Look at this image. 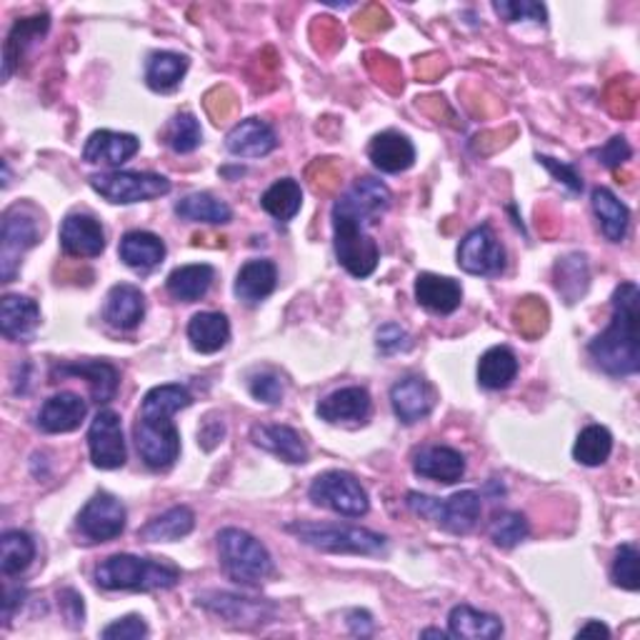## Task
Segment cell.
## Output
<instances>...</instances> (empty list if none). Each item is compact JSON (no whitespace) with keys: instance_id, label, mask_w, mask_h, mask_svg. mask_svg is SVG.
<instances>
[{"instance_id":"cell-51","label":"cell","mask_w":640,"mask_h":640,"mask_svg":"<svg viewBox=\"0 0 640 640\" xmlns=\"http://www.w3.org/2000/svg\"><path fill=\"white\" fill-rule=\"evenodd\" d=\"M538 160L550 170V173H553L560 180V183L570 188V193H580V190H583V178L578 176L576 166L560 163V160L548 158V156H538Z\"/></svg>"},{"instance_id":"cell-49","label":"cell","mask_w":640,"mask_h":640,"mask_svg":"<svg viewBox=\"0 0 640 640\" xmlns=\"http://www.w3.org/2000/svg\"><path fill=\"white\" fill-rule=\"evenodd\" d=\"M413 346V340L406 333L403 328L396 326V323H388L378 330V348L380 353L386 356H393V353H403V350H410Z\"/></svg>"},{"instance_id":"cell-14","label":"cell","mask_w":640,"mask_h":640,"mask_svg":"<svg viewBox=\"0 0 640 640\" xmlns=\"http://www.w3.org/2000/svg\"><path fill=\"white\" fill-rule=\"evenodd\" d=\"M390 406L393 413L406 426H416L430 416L436 406V390L420 376H406L390 388Z\"/></svg>"},{"instance_id":"cell-32","label":"cell","mask_w":640,"mask_h":640,"mask_svg":"<svg viewBox=\"0 0 640 640\" xmlns=\"http://www.w3.org/2000/svg\"><path fill=\"white\" fill-rule=\"evenodd\" d=\"M196 528V513L188 506H176L166 510L163 516H158L153 520L138 530V538L146 540V543H173L190 536V530Z\"/></svg>"},{"instance_id":"cell-25","label":"cell","mask_w":640,"mask_h":640,"mask_svg":"<svg viewBox=\"0 0 640 640\" xmlns=\"http://www.w3.org/2000/svg\"><path fill=\"white\" fill-rule=\"evenodd\" d=\"M368 158L383 173H403L416 163V148L398 130H383L368 146Z\"/></svg>"},{"instance_id":"cell-31","label":"cell","mask_w":640,"mask_h":640,"mask_svg":"<svg viewBox=\"0 0 640 640\" xmlns=\"http://www.w3.org/2000/svg\"><path fill=\"white\" fill-rule=\"evenodd\" d=\"M188 340L193 350L203 356H213L223 350L230 340V323L223 313L216 310H203L196 313L188 323Z\"/></svg>"},{"instance_id":"cell-53","label":"cell","mask_w":640,"mask_h":640,"mask_svg":"<svg viewBox=\"0 0 640 640\" xmlns=\"http://www.w3.org/2000/svg\"><path fill=\"white\" fill-rule=\"evenodd\" d=\"M348 628H350V633L353 636H360V638H366L373 633V616L368 613V610H350L348 613Z\"/></svg>"},{"instance_id":"cell-16","label":"cell","mask_w":640,"mask_h":640,"mask_svg":"<svg viewBox=\"0 0 640 640\" xmlns=\"http://www.w3.org/2000/svg\"><path fill=\"white\" fill-rule=\"evenodd\" d=\"M198 606H203L210 613L226 618L236 626H258L273 616V606L260 603L253 598H240L230 593H206L198 596Z\"/></svg>"},{"instance_id":"cell-56","label":"cell","mask_w":640,"mask_h":640,"mask_svg":"<svg viewBox=\"0 0 640 640\" xmlns=\"http://www.w3.org/2000/svg\"><path fill=\"white\" fill-rule=\"evenodd\" d=\"M586 636H603L610 638V628L606 623H600V620H590L583 628L578 630V638H586Z\"/></svg>"},{"instance_id":"cell-8","label":"cell","mask_w":640,"mask_h":640,"mask_svg":"<svg viewBox=\"0 0 640 640\" xmlns=\"http://www.w3.org/2000/svg\"><path fill=\"white\" fill-rule=\"evenodd\" d=\"M100 198L116 206L143 203L170 193V180L158 173H136V170H113V173H100L90 178Z\"/></svg>"},{"instance_id":"cell-48","label":"cell","mask_w":640,"mask_h":640,"mask_svg":"<svg viewBox=\"0 0 640 640\" xmlns=\"http://www.w3.org/2000/svg\"><path fill=\"white\" fill-rule=\"evenodd\" d=\"M148 636V623L140 616L118 618L113 623L100 630V638L106 640H140Z\"/></svg>"},{"instance_id":"cell-34","label":"cell","mask_w":640,"mask_h":640,"mask_svg":"<svg viewBox=\"0 0 640 640\" xmlns=\"http://www.w3.org/2000/svg\"><path fill=\"white\" fill-rule=\"evenodd\" d=\"M216 280V268L208 263H193V266H180L173 273L168 276L166 288L168 293L176 300H183V303H196V300L203 298L210 286Z\"/></svg>"},{"instance_id":"cell-38","label":"cell","mask_w":640,"mask_h":640,"mask_svg":"<svg viewBox=\"0 0 640 640\" xmlns=\"http://www.w3.org/2000/svg\"><path fill=\"white\" fill-rule=\"evenodd\" d=\"M48 28H50V18L46 13L36 16V18L18 20V23L13 26V30L8 33V40H6V46H3V80H8L10 73H13L16 66H18V60H20V56H23V50H26V46L30 43V40H36V38L43 36Z\"/></svg>"},{"instance_id":"cell-52","label":"cell","mask_w":640,"mask_h":640,"mask_svg":"<svg viewBox=\"0 0 640 640\" xmlns=\"http://www.w3.org/2000/svg\"><path fill=\"white\" fill-rule=\"evenodd\" d=\"M58 598H60V610H63L68 623L73 628L83 626L86 608H83V598H80V593H76L73 588H66V590H60Z\"/></svg>"},{"instance_id":"cell-57","label":"cell","mask_w":640,"mask_h":640,"mask_svg":"<svg viewBox=\"0 0 640 640\" xmlns=\"http://www.w3.org/2000/svg\"><path fill=\"white\" fill-rule=\"evenodd\" d=\"M420 638H448L446 630H438V628H426V630H420Z\"/></svg>"},{"instance_id":"cell-26","label":"cell","mask_w":640,"mask_h":640,"mask_svg":"<svg viewBox=\"0 0 640 640\" xmlns=\"http://www.w3.org/2000/svg\"><path fill=\"white\" fill-rule=\"evenodd\" d=\"M53 376H76L88 380L90 396H93L96 403H108V400H113L120 383L118 368L110 366L108 360H80V363L58 366L53 370Z\"/></svg>"},{"instance_id":"cell-13","label":"cell","mask_w":640,"mask_h":640,"mask_svg":"<svg viewBox=\"0 0 640 640\" xmlns=\"http://www.w3.org/2000/svg\"><path fill=\"white\" fill-rule=\"evenodd\" d=\"M126 506L116 496L100 490L78 513V530L93 543H108L126 530Z\"/></svg>"},{"instance_id":"cell-1","label":"cell","mask_w":640,"mask_h":640,"mask_svg":"<svg viewBox=\"0 0 640 640\" xmlns=\"http://www.w3.org/2000/svg\"><path fill=\"white\" fill-rule=\"evenodd\" d=\"M390 190L376 178H360L333 206V240L338 263L353 278H368L378 268L380 248L368 228L390 208Z\"/></svg>"},{"instance_id":"cell-23","label":"cell","mask_w":640,"mask_h":640,"mask_svg":"<svg viewBox=\"0 0 640 640\" xmlns=\"http://www.w3.org/2000/svg\"><path fill=\"white\" fill-rule=\"evenodd\" d=\"M88 416V403L76 393H58L38 410V428L43 433H70Z\"/></svg>"},{"instance_id":"cell-2","label":"cell","mask_w":640,"mask_h":640,"mask_svg":"<svg viewBox=\"0 0 640 640\" xmlns=\"http://www.w3.org/2000/svg\"><path fill=\"white\" fill-rule=\"evenodd\" d=\"M190 403H193L190 390L178 383L156 386L143 396L133 438L140 460L150 470H168L180 458V433L170 418Z\"/></svg>"},{"instance_id":"cell-10","label":"cell","mask_w":640,"mask_h":640,"mask_svg":"<svg viewBox=\"0 0 640 640\" xmlns=\"http://www.w3.org/2000/svg\"><path fill=\"white\" fill-rule=\"evenodd\" d=\"M88 450L93 466L100 470H116L126 466L128 450L123 438V423H120V416L116 410L103 408L90 420Z\"/></svg>"},{"instance_id":"cell-7","label":"cell","mask_w":640,"mask_h":640,"mask_svg":"<svg viewBox=\"0 0 640 640\" xmlns=\"http://www.w3.org/2000/svg\"><path fill=\"white\" fill-rule=\"evenodd\" d=\"M408 508L413 510L416 516L433 520L438 528H443L453 536L470 533V530H473L478 523L480 510H483V506H480V496L476 493V490H460V493H453L446 500L410 490Z\"/></svg>"},{"instance_id":"cell-50","label":"cell","mask_w":640,"mask_h":640,"mask_svg":"<svg viewBox=\"0 0 640 640\" xmlns=\"http://www.w3.org/2000/svg\"><path fill=\"white\" fill-rule=\"evenodd\" d=\"M593 156L598 158V163H603L606 168H620L626 160H630L633 150H630L628 140L623 136H616V138H610L603 148L593 150Z\"/></svg>"},{"instance_id":"cell-4","label":"cell","mask_w":640,"mask_h":640,"mask_svg":"<svg viewBox=\"0 0 640 640\" xmlns=\"http://www.w3.org/2000/svg\"><path fill=\"white\" fill-rule=\"evenodd\" d=\"M180 580V568L166 558L118 553L96 568V583L103 590H166Z\"/></svg>"},{"instance_id":"cell-46","label":"cell","mask_w":640,"mask_h":640,"mask_svg":"<svg viewBox=\"0 0 640 640\" xmlns=\"http://www.w3.org/2000/svg\"><path fill=\"white\" fill-rule=\"evenodd\" d=\"M248 390H250V396L258 400V403L278 406L280 400H283L286 386H283V380H280V376L273 373V370H260V373L250 376Z\"/></svg>"},{"instance_id":"cell-5","label":"cell","mask_w":640,"mask_h":640,"mask_svg":"<svg viewBox=\"0 0 640 640\" xmlns=\"http://www.w3.org/2000/svg\"><path fill=\"white\" fill-rule=\"evenodd\" d=\"M286 530L296 536L300 543H306L323 553H343V556H378L388 546V538L373 533L368 528L340 526V523H288Z\"/></svg>"},{"instance_id":"cell-44","label":"cell","mask_w":640,"mask_h":640,"mask_svg":"<svg viewBox=\"0 0 640 640\" xmlns=\"http://www.w3.org/2000/svg\"><path fill=\"white\" fill-rule=\"evenodd\" d=\"M638 548L633 543H623L616 550L613 568H610V578L613 583L623 590H636L640 588V576H638Z\"/></svg>"},{"instance_id":"cell-29","label":"cell","mask_w":640,"mask_h":640,"mask_svg":"<svg viewBox=\"0 0 640 640\" xmlns=\"http://www.w3.org/2000/svg\"><path fill=\"white\" fill-rule=\"evenodd\" d=\"M40 326V308L26 296H6L0 303V333L8 340H28Z\"/></svg>"},{"instance_id":"cell-12","label":"cell","mask_w":640,"mask_h":640,"mask_svg":"<svg viewBox=\"0 0 640 640\" xmlns=\"http://www.w3.org/2000/svg\"><path fill=\"white\" fill-rule=\"evenodd\" d=\"M458 266L470 276H498L506 268V248L490 226H480L460 240Z\"/></svg>"},{"instance_id":"cell-18","label":"cell","mask_w":640,"mask_h":640,"mask_svg":"<svg viewBox=\"0 0 640 640\" xmlns=\"http://www.w3.org/2000/svg\"><path fill=\"white\" fill-rule=\"evenodd\" d=\"M140 148V140L130 133H116V130H96L90 133L83 148L86 163L118 168L133 158Z\"/></svg>"},{"instance_id":"cell-47","label":"cell","mask_w":640,"mask_h":640,"mask_svg":"<svg viewBox=\"0 0 640 640\" xmlns=\"http://www.w3.org/2000/svg\"><path fill=\"white\" fill-rule=\"evenodd\" d=\"M496 13L506 20V23H518V20H533V23H546V8L540 3H530V0H520V3H493Z\"/></svg>"},{"instance_id":"cell-55","label":"cell","mask_w":640,"mask_h":640,"mask_svg":"<svg viewBox=\"0 0 640 640\" xmlns=\"http://www.w3.org/2000/svg\"><path fill=\"white\" fill-rule=\"evenodd\" d=\"M223 436H226V426L220 423V420H216L213 423V430H210V426H208V420H206V426H203V430H200L198 433V438H200V443H203V448L206 450H210V448H216L220 440H223Z\"/></svg>"},{"instance_id":"cell-40","label":"cell","mask_w":640,"mask_h":640,"mask_svg":"<svg viewBox=\"0 0 640 640\" xmlns=\"http://www.w3.org/2000/svg\"><path fill=\"white\" fill-rule=\"evenodd\" d=\"M36 558V543L26 530H6L0 538V570L3 576H20Z\"/></svg>"},{"instance_id":"cell-6","label":"cell","mask_w":640,"mask_h":640,"mask_svg":"<svg viewBox=\"0 0 640 640\" xmlns=\"http://www.w3.org/2000/svg\"><path fill=\"white\" fill-rule=\"evenodd\" d=\"M220 566L240 586H260L273 573V558L256 536L240 528H223L218 533Z\"/></svg>"},{"instance_id":"cell-36","label":"cell","mask_w":640,"mask_h":640,"mask_svg":"<svg viewBox=\"0 0 640 640\" xmlns=\"http://www.w3.org/2000/svg\"><path fill=\"white\" fill-rule=\"evenodd\" d=\"M518 376V358L510 348L496 346L483 353L478 363V383L488 390H503Z\"/></svg>"},{"instance_id":"cell-33","label":"cell","mask_w":640,"mask_h":640,"mask_svg":"<svg viewBox=\"0 0 640 640\" xmlns=\"http://www.w3.org/2000/svg\"><path fill=\"white\" fill-rule=\"evenodd\" d=\"M590 203H593V213L600 223L603 236L610 243H620L628 236L630 226V210L626 203H620L618 196L608 188H596L593 196H590Z\"/></svg>"},{"instance_id":"cell-43","label":"cell","mask_w":640,"mask_h":640,"mask_svg":"<svg viewBox=\"0 0 640 640\" xmlns=\"http://www.w3.org/2000/svg\"><path fill=\"white\" fill-rule=\"evenodd\" d=\"M488 533H490V540H493L498 548L508 550V548H516L520 540L528 538L530 526H528L526 516L508 510V513H500V516L493 518V523H490Z\"/></svg>"},{"instance_id":"cell-24","label":"cell","mask_w":640,"mask_h":640,"mask_svg":"<svg viewBox=\"0 0 640 640\" xmlns=\"http://www.w3.org/2000/svg\"><path fill=\"white\" fill-rule=\"evenodd\" d=\"M416 300L418 306H423L430 313L450 316L460 308L463 300V288L458 280L436 276V273H420L416 278Z\"/></svg>"},{"instance_id":"cell-3","label":"cell","mask_w":640,"mask_h":640,"mask_svg":"<svg viewBox=\"0 0 640 640\" xmlns=\"http://www.w3.org/2000/svg\"><path fill=\"white\" fill-rule=\"evenodd\" d=\"M638 303L636 283H620L613 293V318L603 333L590 340L588 353L608 376H633L640 368L638 340Z\"/></svg>"},{"instance_id":"cell-37","label":"cell","mask_w":640,"mask_h":640,"mask_svg":"<svg viewBox=\"0 0 640 640\" xmlns=\"http://www.w3.org/2000/svg\"><path fill=\"white\" fill-rule=\"evenodd\" d=\"M188 73V58L180 53H170V50H160L153 53L146 66V83L150 90L158 93H168L173 90L183 76Z\"/></svg>"},{"instance_id":"cell-54","label":"cell","mask_w":640,"mask_h":640,"mask_svg":"<svg viewBox=\"0 0 640 640\" xmlns=\"http://www.w3.org/2000/svg\"><path fill=\"white\" fill-rule=\"evenodd\" d=\"M26 600V588H6L3 596V626L8 628L10 620H13V613L18 606H23Z\"/></svg>"},{"instance_id":"cell-11","label":"cell","mask_w":640,"mask_h":640,"mask_svg":"<svg viewBox=\"0 0 640 640\" xmlns=\"http://www.w3.org/2000/svg\"><path fill=\"white\" fill-rule=\"evenodd\" d=\"M38 238L40 230L36 218L23 213L20 206L10 208L3 216V236H0V278H3V283L16 278L20 258L38 243Z\"/></svg>"},{"instance_id":"cell-30","label":"cell","mask_w":640,"mask_h":640,"mask_svg":"<svg viewBox=\"0 0 640 640\" xmlns=\"http://www.w3.org/2000/svg\"><path fill=\"white\" fill-rule=\"evenodd\" d=\"M118 253L128 268L146 273V270H153L163 263L166 243L156 233H148V230H130L120 240Z\"/></svg>"},{"instance_id":"cell-17","label":"cell","mask_w":640,"mask_h":640,"mask_svg":"<svg viewBox=\"0 0 640 640\" xmlns=\"http://www.w3.org/2000/svg\"><path fill=\"white\" fill-rule=\"evenodd\" d=\"M250 440L258 448L268 450V453L278 456L280 460H286L290 466H303L308 463V446L306 440L300 438L298 430L290 426H278V423H263L250 428Z\"/></svg>"},{"instance_id":"cell-42","label":"cell","mask_w":640,"mask_h":640,"mask_svg":"<svg viewBox=\"0 0 640 640\" xmlns=\"http://www.w3.org/2000/svg\"><path fill=\"white\" fill-rule=\"evenodd\" d=\"M166 140H168V146L180 156L193 153V150L200 146V140H203V130H200L198 118L190 113H178L173 120H170Z\"/></svg>"},{"instance_id":"cell-27","label":"cell","mask_w":640,"mask_h":640,"mask_svg":"<svg viewBox=\"0 0 640 640\" xmlns=\"http://www.w3.org/2000/svg\"><path fill=\"white\" fill-rule=\"evenodd\" d=\"M278 286V268L273 260L256 258L238 270L236 278V296L248 306H258L273 293Z\"/></svg>"},{"instance_id":"cell-9","label":"cell","mask_w":640,"mask_h":640,"mask_svg":"<svg viewBox=\"0 0 640 640\" xmlns=\"http://www.w3.org/2000/svg\"><path fill=\"white\" fill-rule=\"evenodd\" d=\"M310 500L316 506L333 510L338 516L348 518H360L368 513L370 500L366 488L360 486V480L356 476L346 473V470H328V473H320L308 490Z\"/></svg>"},{"instance_id":"cell-41","label":"cell","mask_w":640,"mask_h":640,"mask_svg":"<svg viewBox=\"0 0 640 640\" xmlns=\"http://www.w3.org/2000/svg\"><path fill=\"white\" fill-rule=\"evenodd\" d=\"M610 450H613V436L603 426H588L586 430H580V436L573 446V458L580 466L596 468L603 466L610 458Z\"/></svg>"},{"instance_id":"cell-19","label":"cell","mask_w":640,"mask_h":640,"mask_svg":"<svg viewBox=\"0 0 640 640\" xmlns=\"http://www.w3.org/2000/svg\"><path fill=\"white\" fill-rule=\"evenodd\" d=\"M226 148L238 158H263L278 148V136L266 120L246 118L226 136Z\"/></svg>"},{"instance_id":"cell-22","label":"cell","mask_w":640,"mask_h":640,"mask_svg":"<svg viewBox=\"0 0 640 640\" xmlns=\"http://www.w3.org/2000/svg\"><path fill=\"white\" fill-rule=\"evenodd\" d=\"M103 318L110 328L133 330L146 318V296L130 283H118L108 290Z\"/></svg>"},{"instance_id":"cell-20","label":"cell","mask_w":640,"mask_h":640,"mask_svg":"<svg viewBox=\"0 0 640 640\" xmlns=\"http://www.w3.org/2000/svg\"><path fill=\"white\" fill-rule=\"evenodd\" d=\"M416 476L438 480V483H458L466 476V458L456 448L448 446H426L413 458Z\"/></svg>"},{"instance_id":"cell-35","label":"cell","mask_w":640,"mask_h":640,"mask_svg":"<svg viewBox=\"0 0 640 640\" xmlns=\"http://www.w3.org/2000/svg\"><path fill=\"white\" fill-rule=\"evenodd\" d=\"M176 216L188 223H208V226H226L233 220V210L226 200H218L210 193H190L176 203Z\"/></svg>"},{"instance_id":"cell-28","label":"cell","mask_w":640,"mask_h":640,"mask_svg":"<svg viewBox=\"0 0 640 640\" xmlns=\"http://www.w3.org/2000/svg\"><path fill=\"white\" fill-rule=\"evenodd\" d=\"M448 636L468 640H496L503 636V620L460 603L448 616Z\"/></svg>"},{"instance_id":"cell-45","label":"cell","mask_w":640,"mask_h":640,"mask_svg":"<svg viewBox=\"0 0 640 640\" xmlns=\"http://www.w3.org/2000/svg\"><path fill=\"white\" fill-rule=\"evenodd\" d=\"M556 286L560 293L566 296V290L568 286H576V298L578 296H583L586 293V288H588V266H586V258L583 256H568L560 260V263L556 266Z\"/></svg>"},{"instance_id":"cell-21","label":"cell","mask_w":640,"mask_h":640,"mask_svg":"<svg viewBox=\"0 0 640 640\" xmlns=\"http://www.w3.org/2000/svg\"><path fill=\"white\" fill-rule=\"evenodd\" d=\"M318 416L326 423H363L370 416V393L360 386L333 390L318 403Z\"/></svg>"},{"instance_id":"cell-39","label":"cell","mask_w":640,"mask_h":640,"mask_svg":"<svg viewBox=\"0 0 640 640\" xmlns=\"http://www.w3.org/2000/svg\"><path fill=\"white\" fill-rule=\"evenodd\" d=\"M260 206H263L266 213L280 220V223H288V220L298 216L300 206H303V190H300V183L293 178L276 180V183L266 190L263 198H260Z\"/></svg>"},{"instance_id":"cell-15","label":"cell","mask_w":640,"mask_h":640,"mask_svg":"<svg viewBox=\"0 0 640 640\" xmlns=\"http://www.w3.org/2000/svg\"><path fill=\"white\" fill-rule=\"evenodd\" d=\"M60 248L73 258H98L106 250V230L88 213H70L60 226Z\"/></svg>"}]
</instances>
